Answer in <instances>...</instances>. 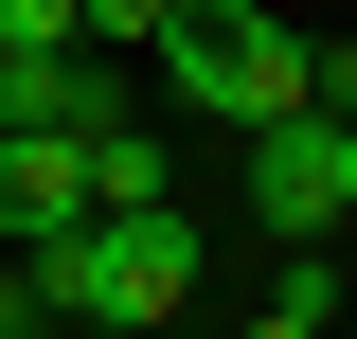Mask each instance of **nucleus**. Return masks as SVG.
I'll list each match as a JSON object with an SVG mask.
<instances>
[{
	"label": "nucleus",
	"instance_id": "3",
	"mask_svg": "<svg viewBox=\"0 0 357 339\" xmlns=\"http://www.w3.org/2000/svg\"><path fill=\"white\" fill-rule=\"evenodd\" d=\"M54 232H89V143L0 126V250H54Z\"/></svg>",
	"mask_w": 357,
	"mask_h": 339
},
{
	"label": "nucleus",
	"instance_id": "5",
	"mask_svg": "<svg viewBox=\"0 0 357 339\" xmlns=\"http://www.w3.org/2000/svg\"><path fill=\"white\" fill-rule=\"evenodd\" d=\"M321 286H340V250H286V286H268L232 339H340V303H321Z\"/></svg>",
	"mask_w": 357,
	"mask_h": 339
},
{
	"label": "nucleus",
	"instance_id": "7",
	"mask_svg": "<svg viewBox=\"0 0 357 339\" xmlns=\"http://www.w3.org/2000/svg\"><path fill=\"white\" fill-rule=\"evenodd\" d=\"M36 339H72V322H36Z\"/></svg>",
	"mask_w": 357,
	"mask_h": 339
},
{
	"label": "nucleus",
	"instance_id": "1",
	"mask_svg": "<svg viewBox=\"0 0 357 339\" xmlns=\"http://www.w3.org/2000/svg\"><path fill=\"white\" fill-rule=\"evenodd\" d=\"M161 107H178L197 143H268V126H304V107H321V36L286 18V0H178Z\"/></svg>",
	"mask_w": 357,
	"mask_h": 339
},
{
	"label": "nucleus",
	"instance_id": "6",
	"mask_svg": "<svg viewBox=\"0 0 357 339\" xmlns=\"http://www.w3.org/2000/svg\"><path fill=\"white\" fill-rule=\"evenodd\" d=\"M0 339H36V286H18V268H0Z\"/></svg>",
	"mask_w": 357,
	"mask_h": 339
},
{
	"label": "nucleus",
	"instance_id": "4",
	"mask_svg": "<svg viewBox=\"0 0 357 339\" xmlns=\"http://www.w3.org/2000/svg\"><path fill=\"white\" fill-rule=\"evenodd\" d=\"M89 214H107V232H126V214H178V143L143 126V107H126L107 143H89Z\"/></svg>",
	"mask_w": 357,
	"mask_h": 339
},
{
	"label": "nucleus",
	"instance_id": "2",
	"mask_svg": "<svg viewBox=\"0 0 357 339\" xmlns=\"http://www.w3.org/2000/svg\"><path fill=\"white\" fill-rule=\"evenodd\" d=\"M18 286H36V322H107V339H143V322H178L197 303V214H89V232H54V250H18Z\"/></svg>",
	"mask_w": 357,
	"mask_h": 339
}]
</instances>
